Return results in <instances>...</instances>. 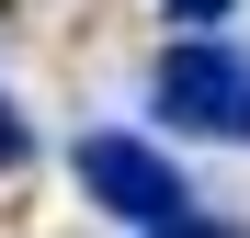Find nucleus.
I'll return each instance as SVG.
<instances>
[{"mask_svg":"<svg viewBox=\"0 0 250 238\" xmlns=\"http://www.w3.org/2000/svg\"><path fill=\"white\" fill-rule=\"evenodd\" d=\"M68 182L91 193L114 227H137V238L193 216V182H182V159H171V147H148V136H125V125H91V136H80V147H68Z\"/></svg>","mask_w":250,"mask_h":238,"instance_id":"obj_1","label":"nucleus"},{"mask_svg":"<svg viewBox=\"0 0 250 238\" xmlns=\"http://www.w3.org/2000/svg\"><path fill=\"white\" fill-rule=\"evenodd\" d=\"M148 113H171V136H239L250 147V57L228 34H182L148 57Z\"/></svg>","mask_w":250,"mask_h":238,"instance_id":"obj_2","label":"nucleus"},{"mask_svg":"<svg viewBox=\"0 0 250 238\" xmlns=\"http://www.w3.org/2000/svg\"><path fill=\"white\" fill-rule=\"evenodd\" d=\"M159 23H182V34H216V23H239V0H159Z\"/></svg>","mask_w":250,"mask_h":238,"instance_id":"obj_3","label":"nucleus"},{"mask_svg":"<svg viewBox=\"0 0 250 238\" xmlns=\"http://www.w3.org/2000/svg\"><path fill=\"white\" fill-rule=\"evenodd\" d=\"M23 159H34V136H23V113H12V102H0V170H23Z\"/></svg>","mask_w":250,"mask_h":238,"instance_id":"obj_4","label":"nucleus"},{"mask_svg":"<svg viewBox=\"0 0 250 238\" xmlns=\"http://www.w3.org/2000/svg\"><path fill=\"white\" fill-rule=\"evenodd\" d=\"M148 238H239V227H205V216H182V227H148Z\"/></svg>","mask_w":250,"mask_h":238,"instance_id":"obj_5","label":"nucleus"}]
</instances>
